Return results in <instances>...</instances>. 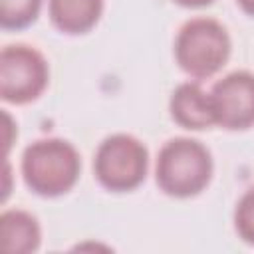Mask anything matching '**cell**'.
<instances>
[{"mask_svg": "<svg viewBox=\"0 0 254 254\" xmlns=\"http://www.w3.org/2000/svg\"><path fill=\"white\" fill-rule=\"evenodd\" d=\"M20 169L34 194L54 198L73 189L81 173V157L65 139H38L24 149Z\"/></svg>", "mask_w": 254, "mask_h": 254, "instance_id": "cell-1", "label": "cell"}, {"mask_svg": "<svg viewBox=\"0 0 254 254\" xmlns=\"http://www.w3.org/2000/svg\"><path fill=\"white\" fill-rule=\"evenodd\" d=\"M103 0H48V14L56 30L77 36L89 32L101 18Z\"/></svg>", "mask_w": 254, "mask_h": 254, "instance_id": "cell-9", "label": "cell"}, {"mask_svg": "<svg viewBox=\"0 0 254 254\" xmlns=\"http://www.w3.org/2000/svg\"><path fill=\"white\" fill-rule=\"evenodd\" d=\"M212 179V155L196 139H169L155 163L157 187L173 198H190L200 194Z\"/></svg>", "mask_w": 254, "mask_h": 254, "instance_id": "cell-2", "label": "cell"}, {"mask_svg": "<svg viewBox=\"0 0 254 254\" xmlns=\"http://www.w3.org/2000/svg\"><path fill=\"white\" fill-rule=\"evenodd\" d=\"M236 4L242 8L244 14H248V16L254 18V0H236Z\"/></svg>", "mask_w": 254, "mask_h": 254, "instance_id": "cell-14", "label": "cell"}, {"mask_svg": "<svg viewBox=\"0 0 254 254\" xmlns=\"http://www.w3.org/2000/svg\"><path fill=\"white\" fill-rule=\"evenodd\" d=\"M44 0H0V26L4 30H24L36 22Z\"/></svg>", "mask_w": 254, "mask_h": 254, "instance_id": "cell-10", "label": "cell"}, {"mask_svg": "<svg viewBox=\"0 0 254 254\" xmlns=\"http://www.w3.org/2000/svg\"><path fill=\"white\" fill-rule=\"evenodd\" d=\"M230 36L226 28L214 18L187 20L175 38V60L179 67L194 77L204 79L214 75L230 58Z\"/></svg>", "mask_w": 254, "mask_h": 254, "instance_id": "cell-3", "label": "cell"}, {"mask_svg": "<svg viewBox=\"0 0 254 254\" xmlns=\"http://www.w3.org/2000/svg\"><path fill=\"white\" fill-rule=\"evenodd\" d=\"M234 230L242 242L254 246V187H250L236 202Z\"/></svg>", "mask_w": 254, "mask_h": 254, "instance_id": "cell-11", "label": "cell"}, {"mask_svg": "<svg viewBox=\"0 0 254 254\" xmlns=\"http://www.w3.org/2000/svg\"><path fill=\"white\" fill-rule=\"evenodd\" d=\"M50 67L32 46H6L0 54V97L6 103L24 105L38 99L48 87Z\"/></svg>", "mask_w": 254, "mask_h": 254, "instance_id": "cell-5", "label": "cell"}, {"mask_svg": "<svg viewBox=\"0 0 254 254\" xmlns=\"http://www.w3.org/2000/svg\"><path fill=\"white\" fill-rule=\"evenodd\" d=\"M149 151L129 133L105 137L93 155V175L97 183L111 192L135 190L147 177Z\"/></svg>", "mask_w": 254, "mask_h": 254, "instance_id": "cell-4", "label": "cell"}, {"mask_svg": "<svg viewBox=\"0 0 254 254\" xmlns=\"http://www.w3.org/2000/svg\"><path fill=\"white\" fill-rule=\"evenodd\" d=\"M169 111L171 119L183 129L200 131L216 125L210 93L204 91L196 81H185L175 87L169 99Z\"/></svg>", "mask_w": 254, "mask_h": 254, "instance_id": "cell-7", "label": "cell"}, {"mask_svg": "<svg viewBox=\"0 0 254 254\" xmlns=\"http://www.w3.org/2000/svg\"><path fill=\"white\" fill-rule=\"evenodd\" d=\"M214 123L228 131L254 127V73L232 71L210 87Z\"/></svg>", "mask_w": 254, "mask_h": 254, "instance_id": "cell-6", "label": "cell"}, {"mask_svg": "<svg viewBox=\"0 0 254 254\" xmlns=\"http://www.w3.org/2000/svg\"><path fill=\"white\" fill-rule=\"evenodd\" d=\"M16 127H14V121H12V117H10V113L8 111H4V147H6V157H8V151H10V147H12V131H14Z\"/></svg>", "mask_w": 254, "mask_h": 254, "instance_id": "cell-12", "label": "cell"}, {"mask_svg": "<svg viewBox=\"0 0 254 254\" xmlns=\"http://www.w3.org/2000/svg\"><path fill=\"white\" fill-rule=\"evenodd\" d=\"M173 2L179 6H185V8H202V6L212 4L214 0H173Z\"/></svg>", "mask_w": 254, "mask_h": 254, "instance_id": "cell-13", "label": "cell"}, {"mask_svg": "<svg viewBox=\"0 0 254 254\" xmlns=\"http://www.w3.org/2000/svg\"><path fill=\"white\" fill-rule=\"evenodd\" d=\"M42 228L38 218L22 208L0 214V246L10 254H30L40 248Z\"/></svg>", "mask_w": 254, "mask_h": 254, "instance_id": "cell-8", "label": "cell"}]
</instances>
